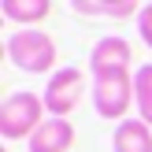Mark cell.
I'll return each instance as SVG.
<instances>
[{"label":"cell","instance_id":"obj_1","mask_svg":"<svg viewBox=\"0 0 152 152\" xmlns=\"http://www.w3.org/2000/svg\"><path fill=\"white\" fill-rule=\"evenodd\" d=\"M4 52L7 59H11L15 71L22 74H56L59 71V48L56 41H52V34H45V30L37 26H26V30H11L4 41Z\"/></svg>","mask_w":152,"mask_h":152},{"label":"cell","instance_id":"obj_2","mask_svg":"<svg viewBox=\"0 0 152 152\" xmlns=\"http://www.w3.org/2000/svg\"><path fill=\"white\" fill-rule=\"evenodd\" d=\"M48 119V108H45V96L34 93V89H15V93L4 96L0 104V134L7 141H22L34 137V130Z\"/></svg>","mask_w":152,"mask_h":152},{"label":"cell","instance_id":"obj_3","mask_svg":"<svg viewBox=\"0 0 152 152\" xmlns=\"http://www.w3.org/2000/svg\"><path fill=\"white\" fill-rule=\"evenodd\" d=\"M93 111L100 119L123 123L134 108V71H96L93 74Z\"/></svg>","mask_w":152,"mask_h":152},{"label":"cell","instance_id":"obj_4","mask_svg":"<svg viewBox=\"0 0 152 152\" xmlns=\"http://www.w3.org/2000/svg\"><path fill=\"white\" fill-rule=\"evenodd\" d=\"M41 96H45V108H48L52 119H67L86 96V71L82 67H59L56 74H48Z\"/></svg>","mask_w":152,"mask_h":152},{"label":"cell","instance_id":"obj_5","mask_svg":"<svg viewBox=\"0 0 152 152\" xmlns=\"http://www.w3.org/2000/svg\"><path fill=\"white\" fill-rule=\"evenodd\" d=\"M130 63H134V45L119 34L100 37L93 45V52H89V74H96V71H130Z\"/></svg>","mask_w":152,"mask_h":152},{"label":"cell","instance_id":"obj_6","mask_svg":"<svg viewBox=\"0 0 152 152\" xmlns=\"http://www.w3.org/2000/svg\"><path fill=\"white\" fill-rule=\"evenodd\" d=\"M26 152H71L74 148V126L71 119H45L41 126L34 130V137L26 141Z\"/></svg>","mask_w":152,"mask_h":152},{"label":"cell","instance_id":"obj_7","mask_svg":"<svg viewBox=\"0 0 152 152\" xmlns=\"http://www.w3.org/2000/svg\"><path fill=\"white\" fill-rule=\"evenodd\" d=\"M111 152H152V126L145 119H123L111 134Z\"/></svg>","mask_w":152,"mask_h":152},{"label":"cell","instance_id":"obj_8","mask_svg":"<svg viewBox=\"0 0 152 152\" xmlns=\"http://www.w3.org/2000/svg\"><path fill=\"white\" fill-rule=\"evenodd\" d=\"M71 7L86 19H137L141 0H71Z\"/></svg>","mask_w":152,"mask_h":152},{"label":"cell","instance_id":"obj_9","mask_svg":"<svg viewBox=\"0 0 152 152\" xmlns=\"http://www.w3.org/2000/svg\"><path fill=\"white\" fill-rule=\"evenodd\" d=\"M0 11L11 26H41L52 15V0H0Z\"/></svg>","mask_w":152,"mask_h":152},{"label":"cell","instance_id":"obj_10","mask_svg":"<svg viewBox=\"0 0 152 152\" xmlns=\"http://www.w3.org/2000/svg\"><path fill=\"white\" fill-rule=\"evenodd\" d=\"M134 108H137V119L152 126V63H141L134 71Z\"/></svg>","mask_w":152,"mask_h":152},{"label":"cell","instance_id":"obj_11","mask_svg":"<svg viewBox=\"0 0 152 152\" xmlns=\"http://www.w3.org/2000/svg\"><path fill=\"white\" fill-rule=\"evenodd\" d=\"M134 22H137V37L148 45V52H152V0H145V7L137 11V19H134Z\"/></svg>","mask_w":152,"mask_h":152}]
</instances>
